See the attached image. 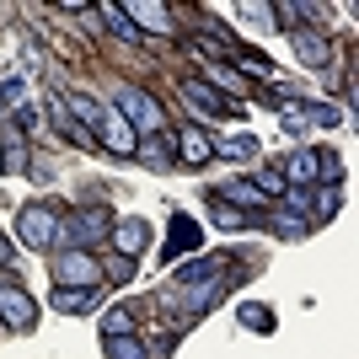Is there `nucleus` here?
Masks as SVG:
<instances>
[{"mask_svg":"<svg viewBox=\"0 0 359 359\" xmlns=\"http://www.w3.org/2000/svg\"><path fill=\"white\" fill-rule=\"evenodd\" d=\"M70 113L81 118V129L97 140V129H102V118H107V107L97 102V97H86V91H75V97H70Z\"/></svg>","mask_w":359,"mask_h":359,"instance_id":"13","label":"nucleus"},{"mask_svg":"<svg viewBox=\"0 0 359 359\" xmlns=\"http://www.w3.org/2000/svg\"><path fill=\"white\" fill-rule=\"evenodd\" d=\"M0 322L6 327H32L38 322V300L22 285H11V279H0Z\"/></svg>","mask_w":359,"mask_h":359,"instance_id":"6","label":"nucleus"},{"mask_svg":"<svg viewBox=\"0 0 359 359\" xmlns=\"http://www.w3.org/2000/svg\"><path fill=\"white\" fill-rule=\"evenodd\" d=\"M300 118H306V123H322V129H332V123L344 118V113H338V107H322V102H311V113H300Z\"/></svg>","mask_w":359,"mask_h":359,"instance_id":"28","label":"nucleus"},{"mask_svg":"<svg viewBox=\"0 0 359 359\" xmlns=\"http://www.w3.org/2000/svg\"><path fill=\"white\" fill-rule=\"evenodd\" d=\"M220 300V285H194L188 290V311H204V306H215Z\"/></svg>","mask_w":359,"mask_h":359,"instance_id":"26","label":"nucleus"},{"mask_svg":"<svg viewBox=\"0 0 359 359\" xmlns=\"http://www.w3.org/2000/svg\"><path fill=\"white\" fill-rule=\"evenodd\" d=\"M172 150H177V140H172V135H150L145 145L135 150V156H145V166H156V172H161V166H172V161H177Z\"/></svg>","mask_w":359,"mask_h":359,"instance_id":"14","label":"nucleus"},{"mask_svg":"<svg viewBox=\"0 0 359 359\" xmlns=\"http://www.w3.org/2000/svg\"><path fill=\"white\" fill-rule=\"evenodd\" d=\"M123 16H129L140 32H166V27H172V11H166L161 0H129Z\"/></svg>","mask_w":359,"mask_h":359,"instance_id":"9","label":"nucleus"},{"mask_svg":"<svg viewBox=\"0 0 359 359\" xmlns=\"http://www.w3.org/2000/svg\"><path fill=\"white\" fill-rule=\"evenodd\" d=\"M113 113H118L135 135H161V102L150 97V91H140V86H118L113 91Z\"/></svg>","mask_w":359,"mask_h":359,"instance_id":"1","label":"nucleus"},{"mask_svg":"<svg viewBox=\"0 0 359 359\" xmlns=\"http://www.w3.org/2000/svg\"><path fill=\"white\" fill-rule=\"evenodd\" d=\"M252 188H257L263 198H285V194H290V182H285V172H279V166H257Z\"/></svg>","mask_w":359,"mask_h":359,"instance_id":"17","label":"nucleus"},{"mask_svg":"<svg viewBox=\"0 0 359 359\" xmlns=\"http://www.w3.org/2000/svg\"><path fill=\"white\" fill-rule=\"evenodd\" d=\"M215 269H220V263H210V257H198V263H182V269H177V285H182V290H194V285H204Z\"/></svg>","mask_w":359,"mask_h":359,"instance_id":"20","label":"nucleus"},{"mask_svg":"<svg viewBox=\"0 0 359 359\" xmlns=\"http://www.w3.org/2000/svg\"><path fill=\"white\" fill-rule=\"evenodd\" d=\"M102 16H107V22H113V32H118L123 43H140V38H145V32H140L135 22L123 16V6H102Z\"/></svg>","mask_w":359,"mask_h":359,"instance_id":"21","label":"nucleus"},{"mask_svg":"<svg viewBox=\"0 0 359 359\" xmlns=\"http://www.w3.org/2000/svg\"><path fill=\"white\" fill-rule=\"evenodd\" d=\"M113 241L123 247V257H135L140 247L150 241V225H145V220H123V225H113Z\"/></svg>","mask_w":359,"mask_h":359,"instance_id":"15","label":"nucleus"},{"mask_svg":"<svg viewBox=\"0 0 359 359\" xmlns=\"http://www.w3.org/2000/svg\"><path fill=\"white\" fill-rule=\"evenodd\" d=\"M22 97H27V86H22V81H6V86H0V102H22Z\"/></svg>","mask_w":359,"mask_h":359,"instance_id":"32","label":"nucleus"},{"mask_svg":"<svg viewBox=\"0 0 359 359\" xmlns=\"http://www.w3.org/2000/svg\"><path fill=\"white\" fill-rule=\"evenodd\" d=\"M241 16H247V22H257V27H273V6H241Z\"/></svg>","mask_w":359,"mask_h":359,"instance_id":"29","label":"nucleus"},{"mask_svg":"<svg viewBox=\"0 0 359 359\" xmlns=\"http://www.w3.org/2000/svg\"><path fill=\"white\" fill-rule=\"evenodd\" d=\"M241 322H247V327H257V332H269V327H273L269 306H241Z\"/></svg>","mask_w":359,"mask_h":359,"instance_id":"27","label":"nucleus"},{"mask_svg":"<svg viewBox=\"0 0 359 359\" xmlns=\"http://www.w3.org/2000/svg\"><path fill=\"white\" fill-rule=\"evenodd\" d=\"M54 279H60V285H75V290H97L102 285V263H97L86 247H65V252L54 257Z\"/></svg>","mask_w":359,"mask_h":359,"instance_id":"2","label":"nucleus"},{"mask_svg":"<svg viewBox=\"0 0 359 359\" xmlns=\"http://www.w3.org/2000/svg\"><path fill=\"white\" fill-rule=\"evenodd\" d=\"M290 48H295V60L311 65V70H327V65H332V43L322 38V32H306V27L290 32Z\"/></svg>","mask_w":359,"mask_h":359,"instance_id":"8","label":"nucleus"},{"mask_svg":"<svg viewBox=\"0 0 359 359\" xmlns=\"http://www.w3.org/2000/svg\"><path fill=\"white\" fill-rule=\"evenodd\" d=\"M316 177H322V150H295L290 166H285V182L290 188H306V182H316Z\"/></svg>","mask_w":359,"mask_h":359,"instance_id":"11","label":"nucleus"},{"mask_svg":"<svg viewBox=\"0 0 359 359\" xmlns=\"http://www.w3.org/2000/svg\"><path fill=\"white\" fill-rule=\"evenodd\" d=\"M279 123H285V135H300V129H306V118H300V113H285Z\"/></svg>","mask_w":359,"mask_h":359,"instance_id":"33","label":"nucleus"},{"mask_svg":"<svg viewBox=\"0 0 359 359\" xmlns=\"http://www.w3.org/2000/svg\"><path fill=\"white\" fill-rule=\"evenodd\" d=\"M198 220L194 215H172V236H166V247H161V263H177L182 252H198Z\"/></svg>","mask_w":359,"mask_h":359,"instance_id":"7","label":"nucleus"},{"mask_svg":"<svg viewBox=\"0 0 359 359\" xmlns=\"http://www.w3.org/2000/svg\"><path fill=\"white\" fill-rule=\"evenodd\" d=\"M172 140H177V156H182V161H194V166L215 156V145H210L204 135H198V129H182V135H172Z\"/></svg>","mask_w":359,"mask_h":359,"instance_id":"16","label":"nucleus"},{"mask_svg":"<svg viewBox=\"0 0 359 359\" xmlns=\"http://www.w3.org/2000/svg\"><path fill=\"white\" fill-rule=\"evenodd\" d=\"M0 172H6V145H0Z\"/></svg>","mask_w":359,"mask_h":359,"instance_id":"34","label":"nucleus"},{"mask_svg":"<svg viewBox=\"0 0 359 359\" xmlns=\"http://www.w3.org/2000/svg\"><path fill=\"white\" fill-rule=\"evenodd\" d=\"M273 231H279V236H290V241H300V236H306V215L279 210V215H273Z\"/></svg>","mask_w":359,"mask_h":359,"instance_id":"25","label":"nucleus"},{"mask_svg":"<svg viewBox=\"0 0 359 359\" xmlns=\"http://www.w3.org/2000/svg\"><path fill=\"white\" fill-rule=\"evenodd\" d=\"M107 359H145V344H140L135 332H123V338H107Z\"/></svg>","mask_w":359,"mask_h":359,"instance_id":"19","label":"nucleus"},{"mask_svg":"<svg viewBox=\"0 0 359 359\" xmlns=\"http://www.w3.org/2000/svg\"><path fill=\"white\" fill-rule=\"evenodd\" d=\"M252 150H257V140H252V135H231L225 145H215V156H225V161H247Z\"/></svg>","mask_w":359,"mask_h":359,"instance_id":"22","label":"nucleus"},{"mask_svg":"<svg viewBox=\"0 0 359 359\" xmlns=\"http://www.w3.org/2000/svg\"><path fill=\"white\" fill-rule=\"evenodd\" d=\"M60 236H70V247H97L102 236H113V215L102 210V204H91V210H81L70 225H60Z\"/></svg>","mask_w":359,"mask_h":359,"instance_id":"4","label":"nucleus"},{"mask_svg":"<svg viewBox=\"0 0 359 359\" xmlns=\"http://www.w3.org/2000/svg\"><path fill=\"white\" fill-rule=\"evenodd\" d=\"M220 198H231V204H241V210H257L263 204V194H257L252 182H225V188H215Z\"/></svg>","mask_w":359,"mask_h":359,"instance_id":"18","label":"nucleus"},{"mask_svg":"<svg viewBox=\"0 0 359 359\" xmlns=\"http://www.w3.org/2000/svg\"><path fill=\"white\" fill-rule=\"evenodd\" d=\"M102 332H107V338H123V332H135V316H129V306H113V311L102 316Z\"/></svg>","mask_w":359,"mask_h":359,"instance_id":"23","label":"nucleus"},{"mask_svg":"<svg viewBox=\"0 0 359 359\" xmlns=\"http://www.w3.org/2000/svg\"><path fill=\"white\" fill-rule=\"evenodd\" d=\"M107 273H113V279H135V257H113V263L102 269V279Z\"/></svg>","mask_w":359,"mask_h":359,"instance_id":"31","label":"nucleus"},{"mask_svg":"<svg viewBox=\"0 0 359 359\" xmlns=\"http://www.w3.org/2000/svg\"><path fill=\"white\" fill-rule=\"evenodd\" d=\"M97 295H102V285H97V290L60 285V290H54V311H65V316H75V311H91V306H97Z\"/></svg>","mask_w":359,"mask_h":359,"instance_id":"12","label":"nucleus"},{"mask_svg":"<svg viewBox=\"0 0 359 359\" xmlns=\"http://www.w3.org/2000/svg\"><path fill=\"white\" fill-rule=\"evenodd\" d=\"M338 204H344V198L332 194V188H322V194H316L306 210H311V220H332V215H338Z\"/></svg>","mask_w":359,"mask_h":359,"instance_id":"24","label":"nucleus"},{"mask_svg":"<svg viewBox=\"0 0 359 359\" xmlns=\"http://www.w3.org/2000/svg\"><path fill=\"white\" fill-rule=\"evenodd\" d=\"M215 220H220V225H247V220H252V215H241V210H231V204H215Z\"/></svg>","mask_w":359,"mask_h":359,"instance_id":"30","label":"nucleus"},{"mask_svg":"<svg viewBox=\"0 0 359 359\" xmlns=\"http://www.w3.org/2000/svg\"><path fill=\"white\" fill-rule=\"evenodd\" d=\"M16 236H22V247L43 252V247H54V241H60V215L48 210V204H27V210H22V220H16Z\"/></svg>","mask_w":359,"mask_h":359,"instance_id":"3","label":"nucleus"},{"mask_svg":"<svg viewBox=\"0 0 359 359\" xmlns=\"http://www.w3.org/2000/svg\"><path fill=\"white\" fill-rule=\"evenodd\" d=\"M177 97H182L188 107H194L198 118H220V113H236V102H231V97H220V91H215L210 81H198V75L177 81Z\"/></svg>","mask_w":359,"mask_h":359,"instance_id":"5","label":"nucleus"},{"mask_svg":"<svg viewBox=\"0 0 359 359\" xmlns=\"http://www.w3.org/2000/svg\"><path fill=\"white\" fill-rule=\"evenodd\" d=\"M97 140H102V145L113 150V156H135V150H140V135H135V129H129V123L118 118V113H107V118H102Z\"/></svg>","mask_w":359,"mask_h":359,"instance_id":"10","label":"nucleus"}]
</instances>
